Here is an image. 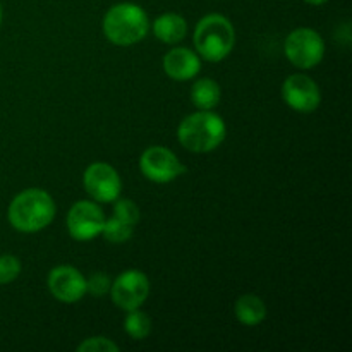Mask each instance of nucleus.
<instances>
[{
  "label": "nucleus",
  "instance_id": "1",
  "mask_svg": "<svg viewBox=\"0 0 352 352\" xmlns=\"http://www.w3.org/2000/svg\"><path fill=\"white\" fill-rule=\"evenodd\" d=\"M55 217L54 198L43 189H26L10 201L7 219L10 226L24 234L40 232Z\"/></svg>",
  "mask_w": 352,
  "mask_h": 352
},
{
  "label": "nucleus",
  "instance_id": "2",
  "mask_svg": "<svg viewBox=\"0 0 352 352\" xmlns=\"http://www.w3.org/2000/svg\"><path fill=\"white\" fill-rule=\"evenodd\" d=\"M227 126L219 113L198 110L186 117L177 129L179 143L192 153H208L223 143Z\"/></svg>",
  "mask_w": 352,
  "mask_h": 352
},
{
  "label": "nucleus",
  "instance_id": "3",
  "mask_svg": "<svg viewBox=\"0 0 352 352\" xmlns=\"http://www.w3.org/2000/svg\"><path fill=\"white\" fill-rule=\"evenodd\" d=\"M102 28L107 40L119 47H129L146 36L150 21L143 7L133 2H120L107 10Z\"/></svg>",
  "mask_w": 352,
  "mask_h": 352
},
{
  "label": "nucleus",
  "instance_id": "4",
  "mask_svg": "<svg viewBox=\"0 0 352 352\" xmlns=\"http://www.w3.org/2000/svg\"><path fill=\"white\" fill-rule=\"evenodd\" d=\"M192 40L199 57L208 62H220L232 52L236 31L226 16L208 14L198 21Z\"/></svg>",
  "mask_w": 352,
  "mask_h": 352
},
{
  "label": "nucleus",
  "instance_id": "5",
  "mask_svg": "<svg viewBox=\"0 0 352 352\" xmlns=\"http://www.w3.org/2000/svg\"><path fill=\"white\" fill-rule=\"evenodd\" d=\"M285 57L299 69H313L325 57V41L318 31L311 28H298L291 31L284 43Z\"/></svg>",
  "mask_w": 352,
  "mask_h": 352
},
{
  "label": "nucleus",
  "instance_id": "6",
  "mask_svg": "<svg viewBox=\"0 0 352 352\" xmlns=\"http://www.w3.org/2000/svg\"><path fill=\"white\" fill-rule=\"evenodd\" d=\"M141 174L151 182L167 184L184 174L186 167L181 164L174 151L165 146H150L140 158Z\"/></svg>",
  "mask_w": 352,
  "mask_h": 352
},
{
  "label": "nucleus",
  "instance_id": "7",
  "mask_svg": "<svg viewBox=\"0 0 352 352\" xmlns=\"http://www.w3.org/2000/svg\"><path fill=\"white\" fill-rule=\"evenodd\" d=\"M113 305L124 311L141 308L150 296V280L140 270H126L112 282L110 287Z\"/></svg>",
  "mask_w": 352,
  "mask_h": 352
},
{
  "label": "nucleus",
  "instance_id": "8",
  "mask_svg": "<svg viewBox=\"0 0 352 352\" xmlns=\"http://www.w3.org/2000/svg\"><path fill=\"white\" fill-rule=\"evenodd\" d=\"M82 184L86 192L98 203H113L122 189V181L116 168L103 162H96L86 168Z\"/></svg>",
  "mask_w": 352,
  "mask_h": 352
},
{
  "label": "nucleus",
  "instance_id": "9",
  "mask_svg": "<svg viewBox=\"0 0 352 352\" xmlns=\"http://www.w3.org/2000/svg\"><path fill=\"white\" fill-rule=\"evenodd\" d=\"M105 215L93 201H78L67 213V230L72 239L89 241L102 234Z\"/></svg>",
  "mask_w": 352,
  "mask_h": 352
},
{
  "label": "nucleus",
  "instance_id": "10",
  "mask_svg": "<svg viewBox=\"0 0 352 352\" xmlns=\"http://www.w3.org/2000/svg\"><path fill=\"white\" fill-rule=\"evenodd\" d=\"M282 98L292 110L309 113L322 103L318 85L306 74H292L282 85Z\"/></svg>",
  "mask_w": 352,
  "mask_h": 352
},
{
  "label": "nucleus",
  "instance_id": "11",
  "mask_svg": "<svg viewBox=\"0 0 352 352\" xmlns=\"http://www.w3.org/2000/svg\"><path fill=\"white\" fill-rule=\"evenodd\" d=\"M48 291L57 301L72 305L85 298L86 278L78 268L71 265H58L48 274Z\"/></svg>",
  "mask_w": 352,
  "mask_h": 352
},
{
  "label": "nucleus",
  "instance_id": "12",
  "mask_svg": "<svg viewBox=\"0 0 352 352\" xmlns=\"http://www.w3.org/2000/svg\"><path fill=\"white\" fill-rule=\"evenodd\" d=\"M199 69H201L199 55L189 48H172L164 57L165 74L175 81H189V79L196 78Z\"/></svg>",
  "mask_w": 352,
  "mask_h": 352
},
{
  "label": "nucleus",
  "instance_id": "13",
  "mask_svg": "<svg viewBox=\"0 0 352 352\" xmlns=\"http://www.w3.org/2000/svg\"><path fill=\"white\" fill-rule=\"evenodd\" d=\"M153 33L160 41L167 45H175L184 40L188 33V23L182 16L174 12L162 14L155 19Z\"/></svg>",
  "mask_w": 352,
  "mask_h": 352
},
{
  "label": "nucleus",
  "instance_id": "14",
  "mask_svg": "<svg viewBox=\"0 0 352 352\" xmlns=\"http://www.w3.org/2000/svg\"><path fill=\"white\" fill-rule=\"evenodd\" d=\"M237 322L246 327H256L267 318V305L256 294L241 296L234 306Z\"/></svg>",
  "mask_w": 352,
  "mask_h": 352
},
{
  "label": "nucleus",
  "instance_id": "15",
  "mask_svg": "<svg viewBox=\"0 0 352 352\" xmlns=\"http://www.w3.org/2000/svg\"><path fill=\"white\" fill-rule=\"evenodd\" d=\"M220 86L210 78H199L191 86V102L198 110H213L220 102Z\"/></svg>",
  "mask_w": 352,
  "mask_h": 352
},
{
  "label": "nucleus",
  "instance_id": "16",
  "mask_svg": "<svg viewBox=\"0 0 352 352\" xmlns=\"http://www.w3.org/2000/svg\"><path fill=\"white\" fill-rule=\"evenodd\" d=\"M124 330L134 340L146 339L151 332L150 316L141 311L140 308L131 309V311H127L126 320H124Z\"/></svg>",
  "mask_w": 352,
  "mask_h": 352
},
{
  "label": "nucleus",
  "instance_id": "17",
  "mask_svg": "<svg viewBox=\"0 0 352 352\" xmlns=\"http://www.w3.org/2000/svg\"><path fill=\"white\" fill-rule=\"evenodd\" d=\"M134 227L129 226V223L122 222L117 217H110V219H105V223H103L102 234L105 236V239L112 244H122L126 241H129L133 237Z\"/></svg>",
  "mask_w": 352,
  "mask_h": 352
},
{
  "label": "nucleus",
  "instance_id": "18",
  "mask_svg": "<svg viewBox=\"0 0 352 352\" xmlns=\"http://www.w3.org/2000/svg\"><path fill=\"white\" fill-rule=\"evenodd\" d=\"M113 217H117L119 220H122V222L129 223V226L134 227L138 222H140L141 212L140 208H138L136 203L131 201V199L117 198L116 201H113Z\"/></svg>",
  "mask_w": 352,
  "mask_h": 352
},
{
  "label": "nucleus",
  "instance_id": "19",
  "mask_svg": "<svg viewBox=\"0 0 352 352\" xmlns=\"http://www.w3.org/2000/svg\"><path fill=\"white\" fill-rule=\"evenodd\" d=\"M21 274V261L14 254H0V285L16 280Z\"/></svg>",
  "mask_w": 352,
  "mask_h": 352
},
{
  "label": "nucleus",
  "instance_id": "20",
  "mask_svg": "<svg viewBox=\"0 0 352 352\" xmlns=\"http://www.w3.org/2000/svg\"><path fill=\"white\" fill-rule=\"evenodd\" d=\"M79 352H117L119 346L107 337H89L78 346Z\"/></svg>",
  "mask_w": 352,
  "mask_h": 352
},
{
  "label": "nucleus",
  "instance_id": "21",
  "mask_svg": "<svg viewBox=\"0 0 352 352\" xmlns=\"http://www.w3.org/2000/svg\"><path fill=\"white\" fill-rule=\"evenodd\" d=\"M112 287V280L109 278V275L102 274V272H96L91 277L86 278V292H91L96 298H102L107 292H110Z\"/></svg>",
  "mask_w": 352,
  "mask_h": 352
},
{
  "label": "nucleus",
  "instance_id": "22",
  "mask_svg": "<svg viewBox=\"0 0 352 352\" xmlns=\"http://www.w3.org/2000/svg\"><path fill=\"white\" fill-rule=\"evenodd\" d=\"M305 2L311 3V6H323V3L329 2V0H305Z\"/></svg>",
  "mask_w": 352,
  "mask_h": 352
},
{
  "label": "nucleus",
  "instance_id": "23",
  "mask_svg": "<svg viewBox=\"0 0 352 352\" xmlns=\"http://www.w3.org/2000/svg\"><path fill=\"white\" fill-rule=\"evenodd\" d=\"M0 24H2V6H0Z\"/></svg>",
  "mask_w": 352,
  "mask_h": 352
}]
</instances>
